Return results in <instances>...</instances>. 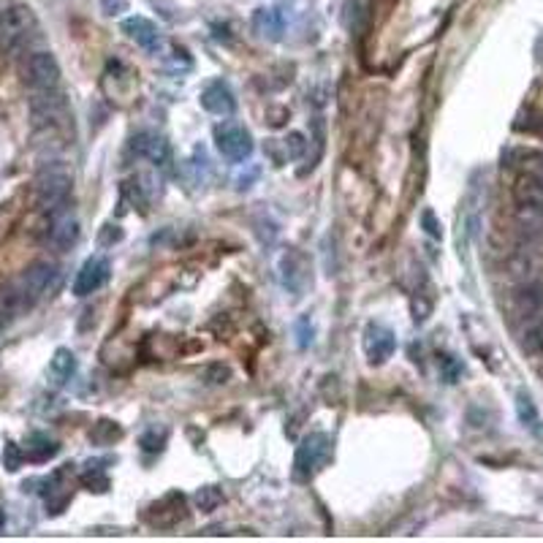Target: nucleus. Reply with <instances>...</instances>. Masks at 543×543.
I'll use <instances>...</instances> for the list:
<instances>
[{"label": "nucleus", "instance_id": "nucleus-1", "mask_svg": "<svg viewBox=\"0 0 543 543\" xmlns=\"http://www.w3.org/2000/svg\"><path fill=\"white\" fill-rule=\"evenodd\" d=\"M38 36V19L27 3H11L0 11V52L16 55Z\"/></svg>", "mask_w": 543, "mask_h": 543}, {"label": "nucleus", "instance_id": "nucleus-2", "mask_svg": "<svg viewBox=\"0 0 543 543\" xmlns=\"http://www.w3.org/2000/svg\"><path fill=\"white\" fill-rule=\"evenodd\" d=\"M71 188H74L71 172L63 163H47L36 177V207L44 215L66 210L71 199Z\"/></svg>", "mask_w": 543, "mask_h": 543}, {"label": "nucleus", "instance_id": "nucleus-3", "mask_svg": "<svg viewBox=\"0 0 543 543\" xmlns=\"http://www.w3.org/2000/svg\"><path fill=\"white\" fill-rule=\"evenodd\" d=\"M60 63L47 49H30L22 60V79L30 93H55L60 90Z\"/></svg>", "mask_w": 543, "mask_h": 543}, {"label": "nucleus", "instance_id": "nucleus-4", "mask_svg": "<svg viewBox=\"0 0 543 543\" xmlns=\"http://www.w3.org/2000/svg\"><path fill=\"white\" fill-rule=\"evenodd\" d=\"M331 456V440L324 433L308 434L299 448H297V459H294V473L297 478H313Z\"/></svg>", "mask_w": 543, "mask_h": 543}, {"label": "nucleus", "instance_id": "nucleus-5", "mask_svg": "<svg viewBox=\"0 0 543 543\" xmlns=\"http://www.w3.org/2000/svg\"><path fill=\"white\" fill-rule=\"evenodd\" d=\"M215 147L217 152L228 161H247L253 155V136L245 125L223 120L215 125Z\"/></svg>", "mask_w": 543, "mask_h": 543}, {"label": "nucleus", "instance_id": "nucleus-6", "mask_svg": "<svg viewBox=\"0 0 543 543\" xmlns=\"http://www.w3.org/2000/svg\"><path fill=\"white\" fill-rule=\"evenodd\" d=\"M543 310V283L541 280H525L511 291L508 299V313L514 318V324L527 321L530 316L541 313Z\"/></svg>", "mask_w": 543, "mask_h": 543}, {"label": "nucleus", "instance_id": "nucleus-7", "mask_svg": "<svg viewBox=\"0 0 543 543\" xmlns=\"http://www.w3.org/2000/svg\"><path fill=\"white\" fill-rule=\"evenodd\" d=\"M122 33H125L136 47H141L147 55H161L163 47H166L163 33L155 27V22H150L147 16H139V14L122 19Z\"/></svg>", "mask_w": 543, "mask_h": 543}, {"label": "nucleus", "instance_id": "nucleus-8", "mask_svg": "<svg viewBox=\"0 0 543 543\" xmlns=\"http://www.w3.org/2000/svg\"><path fill=\"white\" fill-rule=\"evenodd\" d=\"M49 223H47V245L55 250H71L79 239V220L66 210L52 213Z\"/></svg>", "mask_w": 543, "mask_h": 543}, {"label": "nucleus", "instance_id": "nucleus-9", "mask_svg": "<svg viewBox=\"0 0 543 543\" xmlns=\"http://www.w3.org/2000/svg\"><path fill=\"white\" fill-rule=\"evenodd\" d=\"M397 350V337L389 326L370 324L364 329V353L370 364H386Z\"/></svg>", "mask_w": 543, "mask_h": 543}, {"label": "nucleus", "instance_id": "nucleus-10", "mask_svg": "<svg viewBox=\"0 0 543 543\" xmlns=\"http://www.w3.org/2000/svg\"><path fill=\"white\" fill-rule=\"evenodd\" d=\"M109 275H111V266L104 256H93L82 264V269L77 272V280H74V294L77 297H90L96 291H101L107 286Z\"/></svg>", "mask_w": 543, "mask_h": 543}, {"label": "nucleus", "instance_id": "nucleus-11", "mask_svg": "<svg viewBox=\"0 0 543 543\" xmlns=\"http://www.w3.org/2000/svg\"><path fill=\"white\" fill-rule=\"evenodd\" d=\"M131 150H133L139 158H144V161H150V163H155V166H166L169 158H172L169 141H166L163 136L152 133V131L136 133L133 141H131Z\"/></svg>", "mask_w": 543, "mask_h": 543}, {"label": "nucleus", "instance_id": "nucleus-12", "mask_svg": "<svg viewBox=\"0 0 543 543\" xmlns=\"http://www.w3.org/2000/svg\"><path fill=\"white\" fill-rule=\"evenodd\" d=\"M202 107L207 109L210 114H217V117H228L234 114L236 109V99L231 93V88L225 82H210L204 90H202Z\"/></svg>", "mask_w": 543, "mask_h": 543}, {"label": "nucleus", "instance_id": "nucleus-13", "mask_svg": "<svg viewBox=\"0 0 543 543\" xmlns=\"http://www.w3.org/2000/svg\"><path fill=\"white\" fill-rule=\"evenodd\" d=\"M253 30H256L261 38L280 41V36H283V30H286L283 11L275 8V5H261V8H256V14H253Z\"/></svg>", "mask_w": 543, "mask_h": 543}, {"label": "nucleus", "instance_id": "nucleus-14", "mask_svg": "<svg viewBox=\"0 0 543 543\" xmlns=\"http://www.w3.org/2000/svg\"><path fill=\"white\" fill-rule=\"evenodd\" d=\"M514 202L543 210V180L530 177V174H519L514 183Z\"/></svg>", "mask_w": 543, "mask_h": 543}, {"label": "nucleus", "instance_id": "nucleus-15", "mask_svg": "<svg viewBox=\"0 0 543 543\" xmlns=\"http://www.w3.org/2000/svg\"><path fill=\"white\" fill-rule=\"evenodd\" d=\"M517 339H519V348L530 356L533 350H538L543 345V310L530 316L527 321L517 324Z\"/></svg>", "mask_w": 543, "mask_h": 543}, {"label": "nucleus", "instance_id": "nucleus-16", "mask_svg": "<svg viewBox=\"0 0 543 543\" xmlns=\"http://www.w3.org/2000/svg\"><path fill=\"white\" fill-rule=\"evenodd\" d=\"M514 220L519 225V231L533 239V242H541L543 239V210L538 207H527V204H517L514 210Z\"/></svg>", "mask_w": 543, "mask_h": 543}, {"label": "nucleus", "instance_id": "nucleus-17", "mask_svg": "<svg viewBox=\"0 0 543 543\" xmlns=\"http://www.w3.org/2000/svg\"><path fill=\"white\" fill-rule=\"evenodd\" d=\"M22 451H25V459H30V462H49L60 451V445L49 434L36 433L25 440V448Z\"/></svg>", "mask_w": 543, "mask_h": 543}, {"label": "nucleus", "instance_id": "nucleus-18", "mask_svg": "<svg viewBox=\"0 0 543 543\" xmlns=\"http://www.w3.org/2000/svg\"><path fill=\"white\" fill-rule=\"evenodd\" d=\"M74 372H77V356H74L68 348H57L55 356H52V361H49V375H52V381H55L57 386H63V383H68V381L74 378Z\"/></svg>", "mask_w": 543, "mask_h": 543}, {"label": "nucleus", "instance_id": "nucleus-19", "mask_svg": "<svg viewBox=\"0 0 543 543\" xmlns=\"http://www.w3.org/2000/svg\"><path fill=\"white\" fill-rule=\"evenodd\" d=\"M517 169H519V174H530V177L543 180V152H533V150L519 152L517 155Z\"/></svg>", "mask_w": 543, "mask_h": 543}, {"label": "nucleus", "instance_id": "nucleus-20", "mask_svg": "<svg viewBox=\"0 0 543 543\" xmlns=\"http://www.w3.org/2000/svg\"><path fill=\"white\" fill-rule=\"evenodd\" d=\"M25 462V451L16 443H5V454H3V465L8 473H16Z\"/></svg>", "mask_w": 543, "mask_h": 543}, {"label": "nucleus", "instance_id": "nucleus-21", "mask_svg": "<svg viewBox=\"0 0 543 543\" xmlns=\"http://www.w3.org/2000/svg\"><path fill=\"white\" fill-rule=\"evenodd\" d=\"M82 481H85V486H88L90 492H107L109 489V478L104 470H88V473L82 475Z\"/></svg>", "mask_w": 543, "mask_h": 543}, {"label": "nucleus", "instance_id": "nucleus-22", "mask_svg": "<svg viewBox=\"0 0 543 543\" xmlns=\"http://www.w3.org/2000/svg\"><path fill=\"white\" fill-rule=\"evenodd\" d=\"M220 500H223V497H220V492H217L215 486H204V489L196 492V503H199L202 511H213Z\"/></svg>", "mask_w": 543, "mask_h": 543}, {"label": "nucleus", "instance_id": "nucleus-23", "mask_svg": "<svg viewBox=\"0 0 543 543\" xmlns=\"http://www.w3.org/2000/svg\"><path fill=\"white\" fill-rule=\"evenodd\" d=\"M305 136L302 133H288V139H286V150H288V158H302L305 155Z\"/></svg>", "mask_w": 543, "mask_h": 543}, {"label": "nucleus", "instance_id": "nucleus-24", "mask_svg": "<svg viewBox=\"0 0 543 543\" xmlns=\"http://www.w3.org/2000/svg\"><path fill=\"white\" fill-rule=\"evenodd\" d=\"M519 419H522L525 424H536V419H538V413H536L533 402H530L525 394L519 397Z\"/></svg>", "mask_w": 543, "mask_h": 543}, {"label": "nucleus", "instance_id": "nucleus-25", "mask_svg": "<svg viewBox=\"0 0 543 543\" xmlns=\"http://www.w3.org/2000/svg\"><path fill=\"white\" fill-rule=\"evenodd\" d=\"M101 8L107 16H117L122 11H128V0H101Z\"/></svg>", "mask_w": 543, "mask_h": 543}, {"label": "nucleus", "instance_id": "nucleus-26", "mask_svg": "<svg viewBox=\"0 0 543 543\" xmlns=\"http://www.w3.org/2000/svg\"><path fill=\"white\" fill-rule=\"evenodd\" d=\"M422 223L427 225V234H430V236H440V225L434 223L433 213H424V215H422Z\"/></svg>", "mask_w": 543, "mask_h": 543}, {"label": "nucleus", "instance_id": "nucleus-27", "mask_svg": "<svg viewBox=\"0 0 543 543\" xmlns=\"http://www.w3.org/2000/svg\"><path fill=\"white\" fill-rule=\"evenodd\" d=\"M530 359L536 361V367H538V372H541V375H543V345H541V348H538V350H533V353H530Z\"/></svg>", "mask_w": 543, "mask_h": 543}, {"label": "nucleus", "instance_id": "nucleus-28", "mask_svg": "<svg viewBox=\"0 0 543 543\" xmlns=\"http://www.w3.org/2000/svg\"><path fill=\"white\" fill-rule=\"evenodd\" d=\"M0 527H3V511H0Z\"/></svg>", "mask_w": 543, "mask_h": 543}]
</instances>
